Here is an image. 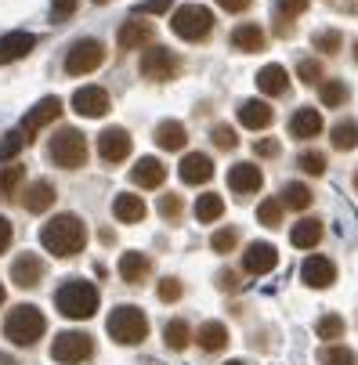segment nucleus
Here are the masks:
<instances>
[{"mask_svg": "<svg viewBox=\"0 0 358 365\" xmlns=\"http://www.w3.org/2000/svg\"><path fill=\"white\" fill-rule=\"evenodd\" d=\"M40 246L55 257H76L87 246V228L76 214H58L40 228Z\"/></svg>", "mask_w": 358, "mask_h": 365, "instance_id": "1", "label": "nucleus"}, {"mask_svg": "<svg viewBox=\"0 0 358 365\" xmlns=\"http://www.w3.org/2000/svg\"><path fill=\"white\" fill-rule=\"evenodd\" d=\"M55 307L66 319H91L98 311V286L87 279H66L55 293Z\"/></svg>", "mask_w": 358, "mask_h": 365, "instance_id": "2", "label": "nucleus"}, {"mask_svg": "<svg viewBox=\"0 0 358 365\" xmlns=\"http://www.w3.org/2000/svg\"><path fill=\"white\" fill-rule=\"evenodd\" d=\"M44 333H47V319H44L40 307L19 304V307L8 311V319H4V336H8L15 347H33Z\"/></svg>", "mask_w": 358, "mask_h": 365, "instance_id": "3", "label": "nucleus"}, {"mask_svg": "<svg viewBox=\"0 0 358 365\" xmlns=\"http://www.w3.org/2000/svg\"><path fill=\"white\" fill-rule=\"evenodd\" d=\"M106 329H109V336H113L116 344L134 347V344H141V340L148 336V319H145V311H141V307H134V304H120L113 315H109Z\"/></svg>", "mask_w": 358, "mask_h": 365, "instance_id": "4", "label": "nucleus"}, {"mask_svg": "<svg viewBox=\"0 0 358 365\" xmlns=\"http://www.w3.org/2000/svg\"><path fill=\"white\" fill-rule=\"evenodd\" d=\"M47 155H51L58 167H66V170H80V167L87 163V138H83L76 127H62L55 138H51Z\"/></svg>", "mask_w": 358, "mask_h": 365, "instance_id": "5", "label": "nucleus"}, {"mask_svg": "<svg viewBox=\"0 0 358 365\" xmlns=\"http://www.w3.org/2000/svg\"><path fill=\"white\" fill-rule=\"evenodd\" d=\"M185 69V58L178 51L163 47V43H152L145 55H141V76L145 80H156V83H167V80H178Z\"/></svg>", "mask_w": 358, "mask_h": 365, "instance_id": "6", "label": "nucleus"}, {"mask_svg": "<svg viewBox=\"0 0 358 365\" xmlns=\"http://www.w3.org/2000/svg\"><path fill=\"white\" fill-rule=\"evenodd\" d=\"M170 29H174V36H181V40H188V43L207 40L210 29H214V15H210V8H203V4H185V8L174 11Z\"/></svg>", "mask_w": 358, "mask_h": 365, "instance_id": "7", "label": "nucleus"}, {"mask_svg": "<svg viewBox=\"0 0 358 365\" xmlns=\"http://www.w3.org/2000/svg\"><path fill=\"white\" fill-rule=\"evenodd\" d=\"M101 62H106V43L94 40V36H83L69 47V55H66V73L69 76H87L94 73Z\"/></svg>", "mask_w": 358, "mask_h": 365, "instance_id": "8", "label": "nucleus"}, {"mask_svg": "<svg viewBox=\"0 0 358 365\" xmlns=\"http://www.w3.org/2000/svg\"><path fill=\"white\" fill-rule=\"evenodd\" d=\"M94 354V340L87 333H58L51 344V358L58 365H80Z\"/></svg>", "mask_w": 358, "mask_h": 365, "instance_id": "9", "label": "nucleus"}, {"mask_svg": "<svg viewBox=\"0 0 358 365\" xmlns=\"http://www.w3.org/2000/svg\"><path fill=\"white\" fill-rule=\"evenodd\" d=\"M58 116H62V98H55V94H51V98H40L36 106L26 113V120H22V127H19V130L26 134V141H33L47 123H55Z\"/></svg>", "mask_w": 358, "mask_h": 365, "instance_id": "10", "label": "nucleus"}, {"mask_svg": "<svg viewBox=\"0 0 358 365\" xmlns=\"http://www.w3.org/2000/svg\"><path fill=\"white\" fill-rule=\"evenodd\" d=\"M109 109H113V101H109L106 87H80L73 94V113H80L83 120H98V116H106Z\"/></svg>", "mask_w": 358, "mask_h": 365, "instance_id": "11", "label": "nucleus"}, {"mask_svg": "<svg viewBox=\"0 0 358 365\" xmlns=\"http://www.w3.org/2000/svg\"><path fill=\"white\" fill-rule=\"evenodd\" d=\"M98 155L106 163H123L131 155V134L123 127H106L98 134Z\"/></svg>", "mask_w": 358, "mask_h": 365, "instance_id": "12", "label": "nucleus"}, {"mask_svg": "<svg viewBox=\"0 0 358 365\" xmlns=\"http://www.w3.org/2000/svg\"><path fill=\"white\" fill-rule=\"evenodd\" d=\"M279 264V250L272 242H250L242 250V272L250 275H268Z\"/></svg>", "mask_w": 358, "mask_h": 365, "instance_id": "13", "label": "nucleus"}, {"mask_svg": "<svg viewBox=\"0 0 358 365\" xmlns=\"http://www.w3.org/2000/svg\"><path fill=\"white\" fill-rule=\"evenodd\" d=\"M44 260L36 257V253H19L15 260H11V282L19 286V289H33V286H40V279H44Z\"/></svg>", "mask_w": 358, "mask_h": 365, "instance_id": "14", "label": "nucleus"}, {"mask_svg": "<svg viewBox=\"0 0 358 365\" xmlns=\"http://www.w3.org/2000/svg\"><path fill=\"white\" fill-rule=\"evenodd\" d=\"M300 279L308 282L312 289H326L337 282V268H333V260L322 257V253H312L308 260H304V268H300Z\"/></svg>", "mask_w": 358, "mask_h": 365, "instance_id": "15", "label": "nucleus"}, {"mask_svg": "<svg viewBox=\"0 0 358 365\" xmlns=\"http://www.w3.org/2000/svg\"><path fill=\"white\" fill-rule=\"evenodd\" d=\"M152 40H156V26H152V22H141L138 15H134L131 22H123V26H120V33H116V43H120L123 51L152 47Z\"/></svg>", "mask_w": 358, "mask_h": 365, "instance_id": "16", "label": "nucleus"}, {"mask_svg": "<svg viewBox=\"0 0 358 365\" xmlns=\"http://www.w3.org/2000/svg\"><path fill=\"white\" fill-rule=\"evenodd\" d=\"M235 116H239V123H242L246 130H265V127H272L275 109L268 106V101H261V98H246L242 106L235 109Z\"/></svg>", "mask_w": 358, "mask_h": 365, "instance_id": "17", "label": "nucleus"}, {"mask_svg": "<svg viewBox=\"0 0 358 365\" xmlns=\"http://www.w3.org/2000/svg\"><path fill=\"white\" fill-rule=\"evenodd\" d=\"M261 185H265V174L257 163H235L228 170V188L235 195H253V192H261Z\"/></svg>", "mask_w": 358, "mask_h": 365, "instance_id": "18", "label": "nucleus"}, {"mask_svg": "<svg viewBox=\"0 0 358 365\" xmlns=\"http://www.w3.org/2000/svg\"><path fill=\"white\" fill-rule=\"evenodd\" d=\"M33 47H36V36H33V33H26V29L4 33V36H0V66H8V62H19V58H26Z\"/></svg>", "mask_w": 358, "mask_h": 365, "instance_id": "19", "label": "nucleus"}, {"mask_svg": "<svg viewBox=\"0 0 358 365\" xmlns=\"http://www.w3.org/2000/svg\"><path fill=\"white\" fill-rule=\"evenodd\" d=\"M178 174H181L185 185H207L214 178V160L203 155V152H188L181 160V167H178Z\"/></svg>", "mask_w": 358, "mask_h": 365, "instance_id": "20", "label": "nucleus"}, {"mask_svg": "<svg viewBox=\"0 0 358 365\" xmlns=\"http://www.w3.org/2000/svg\"><path fill=\"white\" fill-rule=\"evenodd\" d=\"M131 181L138 188H160L167 181V167L156 160V155H141V160L134 163V170H131Z\"/></svg>", "mask_w": 358, "mask_h": 365, "instance_id": "21", "label": "nucleus"}, {"mask_svg": "<svg viewBox=\"0 0 358 365\" xmlns=\"http://www.w3.org/2000/svg\"><path fill=\"white\" fill-rule=\"evenodd\" d=\"M148 275H152V260H148L145 253H138V250H127V253L120 257V279H123V282H131V286H141Z\"/></svg>", "mask_w": 358, "mask_h": 365, "instance_id": "22", "label": "nucleus"}, {"mask_svg": "<svg viewBox=\"0 0 358 365\" xmlns=\"http://www.w3.org/2000/svg\"><path fill=\"white\" fill-rule=\"evenodd\" d=\"M22 206H26L29 214L51 210V206H55V185H51V181H33V185L22 192Z\"/></svg>", "mask_w": 358, "mask_h": 365, "instance_id": "23", "label": "nucleus"}, {"mask_svg": "<svg viewBox=\"0 0 358 365\" xmlns=\"http://www.w3.org/2000/svg\"><path fill=\"white\" fill-rule=\"evenodd\" d=\"M265 40H268L265 29H261V26H253V22L232 29V47L242 51V55H257V51H265Z\"/></svg>", "mask_w": 358, "mask_h": 365, "instance_id": "24", "label": "nucleus"}, {"mask_svg": "<svg viewBox=\"0 0 358 365\" xmlns=\"http://www.w3.org/2000/svg\"><path fill=\"white\" fill-rule=\"evenodd\" d=\"M257 87H261V94H268V98H282V94L290 91V73H286L279 62H272V66H265V69L257 73Z\"/></svg>", "mask_w": 358, "mask_h": 365, "instance_id": "25", "label": "nucleus"}, {"mask_svg": "<svg viewBox=\"0 0 358 365\" xmlns=\"http://www.w3.org/2000/svg\"><path fill=\"white\" fill-rule=\"evenodd\" d=\"M290 134L300 141H308V138H319L322 134V113L319 109H297L293 120H290Z\"/></svg>", "mask_w": 358, "mask_h": 365, "instance_id": "26", "label": "nucleus"}, {"mask_svg": "<svg viewBox=\"0 0 358 365\" xmlns=\"http://www.w3.org/2000/svg\"><path fill=\"white\" fill-rule=\"evenodd\" d=\"M113 217H116L120 225H138V221H145V202H141V195H131V192L116 195V199H113Z\"/></svg>", "mask_w": 358, "mask_h": 365, "instance_id": "27", "label": "nucleus"}, {"mask_svg": "<svg viewBox=\"0 0 358 365\" xmlns=\"http://www.w3.org/2000/svg\"><path fill=\"white\" fill-rule=\"evenodd\" d=\"M322 221H315V217H304V221H297L293 225V232H290V242L297 246V250H315L319 242H322Z\"/></svg>", "mask_w": 358, "mask_h": 365, "instance_id": "28", "label": "nucleus"}, {"mask_svg": "<svg viewBox=\"0 0 358 365\" xmlns=\"http://www.w3.org/2000/svg\"><path fill=\"white\" fill-rule=\"evenodd\" d=\"M156 141H160V148H167V152H181L185 141H188V130H185V123H178V120H163V123L156 127Z\"/></svg>", "mask_w": 358, "mask_h": 365, "instance_id": "29", "label": "nucleus"}, {"mask_svg": "<svg viewBox=\"0 0 358 365\" xmlns=\"http://www.w3.org/2000/svg\"><path fill=\"white\" fill-rule=\"evenodd\" d=\"M199 347L203 351H225L228 347V329L221 326V322H203L199 326Z\"/></svg>", "mask_w": 358, "mask_h": 365, "instance_id": "30", "label": "nucleus"}, {"mask_svg": "<svg viewBox=\"0 0 358 365\" xmlns=\"http://www.w3.org/2000/svg\"><path fill=\"white\" fill-rule=\"evenodd\" d=\"M221 214H225V199H221L218 192H207V195L195 199V217H199L203 225H214Z\"/></svg>", "mask_w": 358, "mask_h": 365, "instance_id": "31", "label": "nucleus"}, {"mask_svg": "<svg viewBox=\"0 0 358 365\" xmlns=\"http://www.w3.org/2000/svg\"><path fill=\"white\" fill-rule=\"evenodd\" d=\"M163 340H167L170 351H185V347L192 344V329H188V322H185V319H170L167 329H163Z\"/></svg>", "mask_w": 358, "mask_h": 365, "instance_id": "32", "label": "nucleus"}, {"mask_svg": "<svg viewBox=\"0 0 358 365\" xmlns=\"http://www.w3.org/2000/svg\"><path fill=\"white\" fill-rule=\"evenodd\" d=\"M329 141H333V148L351 152V148L358 145V123H354V120H340V123L329 130Z\"/></svg>", "mask_w": 358, "mask_h": 365, "instance_id": "33", "label": "nucleus"}, {"mask_svg": "<svg viewBox=\"0 0 358 365\" xmlns=\"http://www.w3.org/2000/svg\"><path fill=\"white\" fill-rule=\"evenodd\" d=\"M282 206H293V210H308V206H312V188L290 181V185L282 188Z\"/></svg>", "mask_w": 358, "mask_h": 365, "instance_id": "34", "label": "nucleus"}, {"mask_svg": "<svg viewBox=\"0 0 358 365\" xmlns=\"http://www.w3.org/2000/svg\"><path fill=\"white\" fill-rule=\"evenodd\" d=\"M319 101L326 109H340L344 101H347V87L340 83V80H326L322 87H319Z\"/></svg>", "mask_w": 358, "mask_h": 365, "instance_id": "35", "label": "nucleus"}, {"mask_svg": "<svg viewBox=\"0 0 358 365\" xmlns=\"http://www.w3.org/2000/svg\"><path fill=\"white\" fill-rule=\"evenodd\" d=\"M22 181H26V167H4V174H0V195L4 199H15L19 195V188H22Z\"/></svg>", "mask_w": 358, "mask_h": 365, "instance_id": "36", "label": "nucleus"}, {"mask_svg": "<svg viewBox=\"0 0 358 365\" xmlns=\"http://www.w3.org/2000/svg\"><path fill=\"white\" fill-rule=\"evenodd\" d=\"M319 361H322V365H354V351H347V347H340V344H326V347L319 351Z\"/></svg>", "mask_w": 358, "mask_h": 365, "instance_id": "37", "label": "nucleus"}, {"mask_svg": "<svg viewBox=\"0 0 358 365\" xmlns=\"http://www.w3.org/2000/svg\"><path fill=\"white\" fill-rule=\"evenodd\" d=\"M22 145H26V134L22 130H8L4 141H0V163H11L15 155L22 152Z\"/></svg>", "mask_w": 358, "mask_h": 365, "instance_id": "38", "label": "nucleus"}, {"mask_svg": "<svg viewBox=\"0 0 358 365\" xmlns=\"http://www.w3.org/2000/svg\"><path fill=\"white\" fill-rule=\"evenodd\" d=\"M312 43H315V51H322V55H337L340 43H344V36H340V29H319Z\"/></svg>", "mask_w": 358, "mask_h": 365, "instance_id": "39", "label": "nucleus"}, {"mask_svg": "<svg viewBox=\"0 0 358 365\" xmlns=\"http://www.w3.org/2000/svg\"><path fill=\"white\" fill-rule=\"evenodd\" d=\"M257 221H261L265 228H279V221H282V202H279V199H265V202L257 206Z\"/></svg>", "mask_w": 358, "mask_h": 365, "instance_id": "40", "label": "nucleus"}, {"mask_svg": "<svg viewBox=\"0 0 358 365\" xmlns=\"http://www.w3.org/2000/svg\"><path fill=\"white\" fill-rule=\"evenodd\" d=\"M315 333H319L322 340H340V336H344V319H340V315H322V319L315 322Z\"/></svg>", "mask_w": 358, "mask_h": 365, "instance_id": "41", "label": "nucleus"}, {"mask_svg": "<svg viewBox=\"0 0 358 365\" xmlns=\"http://www.w3.org/2000/svg\"><path fill=\"white\" fill-rule=\"evenodd\" d=\"M210 246H214V253H232L235 246H239V232L228 225V228H221V232H214V239H210Z\"/></svg>", "mask_w": 358, "mask_h": 365, "instance_id": "42", "label": "nucleus"}, {"mask_svg": "<svg viewBox=\"0 0 358 365\" xmlns=\"http://www.w3.org/2000/svg\"><path fill=\"white\" fill-rule=\"evenodd\" d=\"M308 4H312V0H275V15H279L282 22H290V19H297V15L308 11Z\"/></svg>", "mask_w": 358, "mask_h": 365, "instance_id": "43", "label": "nucleus"}, {"mask_svg": "<svg viewBox=\"0 0 358 365\" xmlns=\"http://www.w3.org/2000/svg\"><path fill=\"white\" fill-rule=\"evenodd\" d=\"M297 76H300V83H322V62L319 58L297 62Z\"/></svg>", "mask_w": 358, "mask_h": 365, "instance_id": "44", "label": "nucleus"}, {"mask_svg": "<svg viewBox=\"0 0 358 365\" xmlns=\"http://www.w3.org/2000/svg\"><path fill=\"white\" fill-rule=\"evenodd\" d=\"M210 141H214L218 148H225V152H232V148L239 145V138H235V130H232V127H225V123H218V127L210 130Z\"/></svg>", "mask_w": 358, "mask_h": 365, "instance_id": "45", "label": "nucleus"}, {"mask_svg": "<svg viewBox=\"0 0 358 365\" xmlns=\"http://www.w3.org/2000/svg\"><path fill=\"white\" fill-rule=\"evenodd\" d=\"M300 167H304V174L319 178V174H326V155L322 152H304L300 155Z\"/></svg>", "mask_w": 358, "mask_h": 365, "instance_id": "46", "label": "nucleus"}, {"mask_svg": "<svg viewBox=\"0 0 358 365\" xmlns=\"http://www.w3.org/2000/svg\"><path fill=\"white\" fill-rule=\"evenodd\" d=\"M174 8V0H141V4L134 8V15H163Z\"/></svg>", "mask_w": 358, "mask_h": 365, "instance_id": "47", "label": "nucleus"}, {"mask_svg": "<svg viewBox=\"0 0 358 365\" xmlns=\"http://www.w3.org/2000/svg\"><path fill=\"white\" fill-rule=\"evenodd\" d=\"M178 297H181V282H178L174 275L160 279V300H163V304H174Z\"/></svg>", "mask_w": 358, "mask_h": 365, "instance_id": "48", "label": "nucleus"}, {"mask_svg": "<svg viewBox=\"0 0 358 365\" xmlns=\"http://www.w3.org/2000/svg\"><path fill=\"white\" fill-rule=\"evenodd\" d=\"M160 214H163L167 221H178V217H181V195H163V199H160Z\"/></svg>", "mask_w": 358, "mask_h": 365, "instance_id": "49", "label": "nucleus"}, {"mask_svg": "<svg viewBox=\"0 0 358 365\" xmlns=\"http://www.w3.org/2000/svg\"><path fill=\"white\" fill-rule=\"evenodd\" d=\"M76 8H80V0H51V11H55V19H69Z\"/></svg>", "mask_w": 358, "mask_h": 365, "instance_id": "50", "label": "nucleus"}, {"mask_svg": "<svg viewBox=\"0 0 358 365\" xmlns=\"http://www.w3.org/2000/svg\"><path fill=\"white\" fill-rule=\"evenodd\" d=\"M11 239H15V228H11V221H8V217H0V253H4V250L11 246Z\"/></svg>", "mask_w": 358, "mask_h": 365, "instance_id": "51", "label": "nucleus"}, {"mask_svg": "<svg viewBox=\"0 0 358 365\" xmlns=\"http://www.w3.org/2000/svg\"><path fill=\"white\" fill-rule=\"evenodd\" d=\"M253 148H257V155H272V160L279 155V141H275V138H261Z\"/></svg>", "mask_w": 358, "mask_h": 365, "instance_id": "52", "label": "nucleus"}, {"mask_svg": "<svg viewBox=\"0 0 358 365\" xmlns=\"http://www.w3.org/2000/svg\"><path fill=\"white\" fill-rule=\"evenodd\" d=\"M218 286H221L225 293L239 289V272H221V275H218Z\"/></svg>", "mask_w": 358, "mask_h": 365, "instance_id": "53", "label": "nucleus"}, {"mask_svg": "<svg viewBox=\"0 0 358 365\" xmlns=\"http://www.w3.org/2000/svg\"><path fill=\"white\" fill-rule=\"evenodd\" d=\"M218 4L225 8V11H242V8H250L253 0H218Z\"/></svg>", "mask_w": 358, "mask_h": 365, "instance_id": "54", "label": "nucleus"}, {"mask_svg": "<svg viewBox=\"0 0 358 365\" xmlns=\"http://www.w3.org/2000/svg\"><path fill=\"white\" fill-rule=\"evenodd\" d=\"M354 192H358V170H354Z\"/></svg>", "mask_w": 358, "mask_h": 365, "instance_id": "55", "label": "nucleus"}, {"mask_svg": "<svg viewBox=\"0 0 358 365\" xmlns=\"http://www.w3.org/2000/svg\"><path fill=\"white\" fill-rule=\"evenodd\" d=\"M0 304H4V286H0Z\"/></svg>", "mask_w": 358, "mask_h": 365, "instance_id": "56", "label": "nucleus"}, {"mask_svg": "<svg viewBox=\"0 0 358 365\" xmlns=\"http://www.w3.org/2000/svg\"><path fill=\"white\" fill-rule=\"evenodd\" d=\"M354 62H358V43H354Z\"/></svg>", "mask_w": 358, "mask_h": 365, "instance_id": "57", "label": "nucleus"}, {"mask_svg": "<svg viewBox=\"0 0 358 365\" xmlns=\"http://www.w3.org/2000/svg\"><path fill=\"white\" fill-rule=\"evenodd\" d=\"M94 4H109V0H94Z\"/></svg>", "mask_w": 358, "mask_h": 365, "instance_id": "58", "label": "nucleus"}, {"mask_svg": "<svg viewBox=\"0 0 358 365\" xmlns=\"http://www.w3.org/2000/svg\"><path fill=\"white\" fill-rule=\"evenodd\" d=\"M225 365H242V361H225Z\"/></svg>", "mask_w": 358, "mask_h": 365, "instance_id": "59", "label": "nucleus"}]
</instances>
